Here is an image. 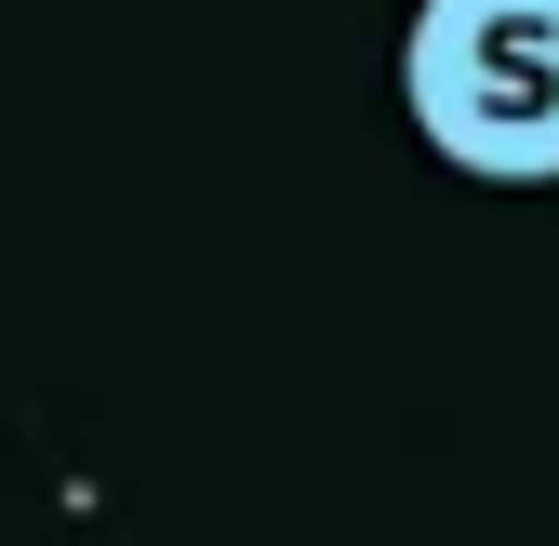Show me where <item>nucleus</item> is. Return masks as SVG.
Returning a JSON list of instances; mask_svg holds the SVG:
<instances>
[{"instance_id":"nucleus-1","label":"nucleus","mask_w":559,"mask_h":546,"mask_svg":"<svg viewBox=\"0 0 559 546\" xmlns=\"http://www.w3.org/2000/svg\"><path fill=\"white\" fill-rule=\"evenodd\" d=\"M413 133L479 187H559V0H427L400 40Z\"/></svg>"}]
</instances>
